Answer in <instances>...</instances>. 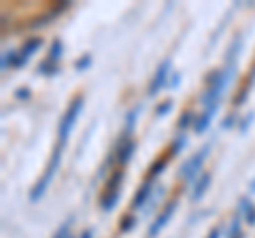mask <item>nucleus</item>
I'll use <instances>...</instances> for the list:
<instances>
[{"label":"nucleus","mask_w":255,"mask_h":238,"mask_svg":"<svg viewBox=\"0 0 255 238\" xmlns=\"http://www.w3.org/2000/svg\"><path fill=\"white\" fill-rule=\"evenodd\" d=\"M230 125H234V117H226V121H223V128H230Z\"/></svg>","instance_id":"c85d7f7f"},{"label":"nucleus","mask_w":255,"mask_h":238,"mask_svg":"<svg viewBox=\"0 0 255 238\" xmlns=\"http://www.w3.org/2000/svg\"><path fill=\"white\" fill-rule=\"evenodd\" d=\"M174 206H177V200H170L168 204L164 206V211L159 213V215L155 217V221H153V226L149 228V232H147V238H155L159 232H162V228L168 224V219L172 217V213H174Z\"/></svg>","instance_id":"0eeeda50"},{"label":"nucleus","mask_w":255,"mask_h":238,"mask_svg":"<svg viewBox=\"0 0 255 238\" xmlns=\"http://www.w3.org/2000/svg\"><path fill=\"white\" fill-rule=\"evenodd\" d=\"M211 172H204V174H200L198 177V181L194 183V192H191V200H200V198L206 194V189H209V185H211Z\"/></svg>","instance_id":"9d476101"},{"label":"nucleus","mask_w":255,"mask_h":238,"mask_svg":"<svg viewBox=\"0 0 255 238\" xmlns=\"http://www.w3.org/2000/svg\"><path fill=\"white\" fill-rule=\"evenodd\" d=\"M70 224H73V219L64 221V224H62V228H60L58 232L53 234V238H70Z\"/></svg>","instance_id":"412c9836"},{"label":"nucleus","mask_w":255,"mask_h":238,"mask_svg":"<svg viewBox=\"0 0 255 238\" xmlns=\"http://www.w3.org/2000/svg\"><path fill=\"white\" fill-rule=\"evenodd\" d=\"M41 45H43V38H41V36H32V38H28V41L21 45V49L17 51V53H19V64H17V66L26 64V60L30 58L32 53H36L38 49H41Z\"/></svg>","instance_id":"1a4fd4ad"},{"label":"nucleus","mask_w":255,"mask_h":238,"mask_svg":"<svg viewBox=\"0 0 255 238\" xmlns=\"http://www.w3.org/2000/svg\"><path fill=\"white\" fill-rule=\"evenodd\" d=\"M232 70H234V64L232 66H226L223 70H215V73L209 77V85H206V92H204V96H202L204 109L206 107H215L219 102V96L223 94V90H226L230 77H232Z\"/></svg>","instance_id":"f257e3e1"},{"label":"nucleus","mask_w":255,"mask_h":238,"mask_svg":"<svg viewBox=\"0 0 255 238\" xmlns=\"http://www.w3.org/2000/svg\"><path fill=\"white\" fill-rule=\"evenodd\" d=\"M132 228H134V217L132 215H126L122 219V232H130Z\"/></svg>","instance_id":"5701e85b"},{"label":"nucleus","mask_w":255,"mask_h":238,"mask_svg":"<svg viewBox=\"0 0 255 238\" xmlns=\"http://www.w3.org/2000/svg\"><path fill=\"white\" fill-rule=\"evenodd\" d=\"M241 47H243V36H236L234 41H232V45L228 47V55H226V62H228L230 66L234 64V60H236L238 51H241Z\"/></svg>","instance_id":"ddd939ff"},{"label":"nucleus","mask_w":255,"mask_h":238,"mask_svg":"<svg viewBox=\"0 0 255 238\" xmlns=\"http://www.w3.org/2000/svg\"><path fill=\"white\" fill-rule=\"evenodd\" d=\"M19 64V53L17 51H4L2 55V70H9L11 66Z\"/></svg>","instance_id":"dca6fc26"},{"label":"nucleus","mask_w":255,"mask_h":238,"mask_svg":"<svg viewBox=\"0 0 255 238\" xmlns=\"http://www.w3.org/2000/svg\"><path fill=\"white\" fill-rule=\"evenodd\" d=\"M62 49H64L62 41H60V38H55V41L51 43V47H49V53H47V58H45V60L55 62V64H58L60 58H62Z\"/></svg>","instance_id":"4468645a"},{"label":"nucleus","mask_w":255,"mask_h":238,"mask_svg":"<svg viewBox=\"0 0 255 238\" xmlns=\"http://www.w3.org/2000/svg\"><path fill=\"white\" fill-rule=\"evenodd\" d=\"M58 70H60V64H55V62H49V60H43L41 64H38V73H41V75H47V77L55 75Z\"/></svg>","instance_id":"f3484780"},{"label":"nucleus","mask_w":255,"mask_h":238,"mask_svg":"<svg viewBox=\"0 0 255 238\" xmlns=\"http://www.w3.org/2000/svg\"><path fill=\"white\" fill-rule=\"evenodd\" d=\"M209 149H211V145L202 147L200 151H198L194 157H191L189 162L183 164V168H181V172H179V177H181L183 181H198V172H200L202 164H204V160H206V153H209Z\"/></svg>","instance_id":"39448f33"},{"label":"nucleus","mask_w":255,"mask_h":238,"mask_svg":"<svg viewBox=\"0 0 255 238\" xmlns=\"http://www.w3.org/2000/svg\"><path fill=\"white\" fill-rule=\"evenodd\" d=\"M149 198H151V183H149V181H145V183L138 187V192L134 194V198H132V209H134V211L142 209Z\"/></svg>","instance_id":"f8f14e48"},{"label":"nucleus","mask_w":255,"mask_h":238,"mask_svg":"<svg viewBox=\"0 0 255 238\" xmlns=\"http://www.w3.org/2000/svg\"><path fill=\"white\" fill-rule=\"evenodd\" d=\"M251 119H253V113H249L245 119H243V123H241V132H245L247 128H249V123H251Z\"/></svg>","instance_id":"bb28decb"},{"label":"nucleus","mask_w":255,"mask_h":238,"mask_svg":"<svg viewBox=\"0 0 255 238\" xmlns=\"http://www.w3.org/2000/svg\"><path fill=\"white\" fill-rule=\"evenodd\" d=\"M215 111H217V105H215V107H206L204 113L196 117V121H194L196 134H202L206 128H209V123H211V119H213V115H215Z\"/></svg>","instance_id":"9b49d317"},{"label":"nucleus","mask_w":255,"mask_h":238,"mask_svg":"<svg viewBox=\"0 0 255 238\" xmlns=\"http://www.w3.org/2000/svg\"><path fill=\"white\" fill-rule=\"evenodd\" d=\"M170 109H172V102H170V100H166V102H162V105L155 109V115H166Z\"/></svg>","instance_id":"b1692460"},{"label":"nucleus","mask_w":255,"mask_h":238,"mask_svg":"<svg viewBox=\"0 0 255 238\" xmlns=\"http://www.w3.org/2000/svg\"><path fill=\"white\" fill-rule=\"evenodd\" d=\"M81 107H83V96H77V98H73V102L68 105L66 113L62 115L60 125H58V147L64 149V145H66L70 132H73V128H75L77 117H79V113H81Z\"/></svg>","instance_id":"f03ea898"},{"label":"nucleus","mask_w":255,"mask_h":238,"mask_svg":"<svg viewBox=\"0 0 255 238\" xmlns=\"http://www.w3.org/2000/svg\"><path fill=\"white\" fill-rule=\"evenodd\" d=\"M168 160H170V155H166V157H159V160H155V164L149 168V177H147L149 183H151V181H153V179L157 177V174L166 168V164H168Z\"/></svg>","instance_id":"2eb2a0df"},{"label":"nucleus","mask_w":255,"mask_h":238,"mask_svg":"<svg viewBox=\"0 0 255 238\" xmlns=\"http://www.w3.org/2000/svg\"><path fill=\"white\" fill-rule=\"evenodd\" d=\"M183 147H185V136H183V134H181V136H179V138H174V142L170 145V151H168V155H170V157H174V155H177V153L181 151Z\"/></svg>","instance_id":"a211bd4d"},{"label":"nucleus","mask_w":255,"mask_h":238,"mask_svg":"<svg viewBox=\"0 0 255 238\" xmlns=\"http://www.w3.org/2000/svg\"><path fill=\"white\" fill-rule=\"evenodd\" d=\"M132 153H134V140H130V138H122L117 142V149H115V153L113 155H117V162H119V166H126L128 162H130V157H132Z\"/></svg>","instance_id":"6e6552de"},{"label":"nucleus","mask_w":255,"mask_h":238,"mask_svg":"<svg viewBox=\"0 0 255 238\" xmlns=\"http://www.w3.org/2000/svg\"><path fill=\"white\" fill-rule=\"evenodd\" d=\"M249 92H251V85H249V83H245V85L241 87V92H238V96L234 98V105H236V107H241L243 102L247 100V96H249Z\"/></svg>","instance_id":"6ab92c4d"},{"label":"nucleus","mask_w":255,"mask_h":238,"mask_svg":"<svg viewBox=\"0 0 255 238\" xmlns=\"http://www.w3.org/2000/svg\"><path fill=\"white\" fill-rule=\"evenodd\" d=\"M245 219H247V226H255V209H251L249 213H247Z\"/></svg>","instance_id":"a878e982"},{"label":"nucleus","mask_w":255,"mask_h":238,"mask_svg":"<svg viewBox=\"0 0 255 238\" xmlns=\"http://www.w3.org/2000/svg\"><path fill=\"white\" fill-rule=\"evenodd\" d=\"M94 234H92V230H85V232L81 234V238H92Z\"/></svg>","instance_id":"2f4dec72"},{"label":"nucleus","mask_w":255,"mask_h":238,"mask_svg":"<svg viewBox=\"0 0 255 238\" xmlns=\"http://www.w3.org/2000/svg\"><path fill=\"white\" fill-rule=\"evenodd\" d=\"M90 62H92L90 55H83V58L79 60V62H75V68H77V70H85L87 66H90Z\"/></svg>","instance_id":"393cba45"},{"label":"nucleus","mask_w":255,"mask_h":238,"mask_svg":"<svg viewBox=\"0 0 255 238\" xmlns=\"http://www.w3.org/2000/svg\"><path fill=\"white\" fill-rule=\"evenodd\" d=\"M122 183H124V170L117 168V170L111 172V179H109V183H107V189H105V194H102V200H100L102 211L115 209V204L119 200V194H122Z\"/></svg>","instance_id":"7ed1b4c3"},{"label":"nucleus","mask_w":255,"mask_h":238,"mask_svg":"<svg viewBox=\"0 0 255 238\" xmlns=\"http://www.w3.org/2000/svg\"><path fill=\"white\" fill-rule=\"evenodd\" d=\"M168 75H170V60H164L162 64L157 66V73L149 83V92H147L149 96H155L162 87H166V79H168Z\"/></svg>","instance_id":"423d86ee"},{"label":"nucleus","mask_w":255,"mask_h":238,"mask_svg":"<svg viewBox=\"0 0 255 238\" xmlns=\"http://www.w3.org/2000/svg\"><path fill=\"white\" fill-rule=\"evenodd\" d=\"M136 113H138V109H132L130 113H128V117H126V132L128 134L132 132V125H134V119H136Z\"/></svg>","instance_id":"4be33fe9"},{"label":"nucleus","mask_w":255,"mask_h":238,"mask_svg":"<svg viewBox=\"0 0 255 238\" xmlns=\"http://www.w3.org/2000/svg\"><path fill=\"white\" fill-rule=\"evenodd\" d=\"M219 234H221V230H219V228H215L213 232H211L209 236H206V238H219Z\"/></svg>","instance_id":"c756f323"},{"label":"nucleus","mask_w":255,"mask_h":238,"mask_svg":"<svg viewBox=\"0 0 255 238\" xmlns=\"http://www.w3.org/2000/svg\"><path fill=\"white\" fill-rule=\"evenodd\" d=\"M191 121H196V117H194V113H191V111H185V113H183V115H181L179 128H181V130H185V128H189V125H191Z\"/></svg>","instance_id":"aec40b11"},{"label":"nucleus","mask_w":255,"mask_h":238,"mask_svg":"<svg viewBox=\"0 0 255 238\" xmlns=\"http://www.w3.org/2000/svg\"><path fill=\"white\" fill-rule=\"evenodd\" d=\"M179 81H181V77H179V75H174V77L170 79V83H168V87H170V90H174V87H177V85H179Z\"/></svg>","instance_id":"cd10ccee"},{"label":"nucleus","mask_w":255,"mask_h":238,"mask_svg":"<svg viewBox=\"0 0 255 238\" xmlns=\"http://www.w3.org/2000/svg\"><path fill=\"white\" fill-rule=\"evenodd\" d=\"M28 96H30V92H28V90H26V92L19 90V92H17V98H28Z\"/></svg>","instance_id":"7c9ffc66"},{"label":"nucleus","mask_w":255,"mask_h":238,"mask_svg":"<svg viewBox=\"0 0 255 238\" xmlns=\"http://www.w3.org/2000/svg\"><path fill=\"white\" fill-rule=\"evenodd\" d=\"M60 157H62V147H58V145H55V149H53V155H51L49 166H47L45 174H43L41 179H38V183H36V185H34V189H32V192H30V200H32V202H36L38 198H41V196L45 194L47 185L51 183L53 174H55V170H58V166H60Z\"/></svg>","instance_id":"20e7f679"},{"label":"nucleus","mask_w":255,"mask_h":238,"mask_svg":"<svg viewBox=\"0 0 255 238\" xmlns=\"http://www.w3.org/2000/svg\"><path fill=\"white\" fill-rule=\"evenodd\" d=\"M251 189H253V192H255V181H253V185H251Z\"/></svg>","instance_id":"473e14b6"}]
</instances>
